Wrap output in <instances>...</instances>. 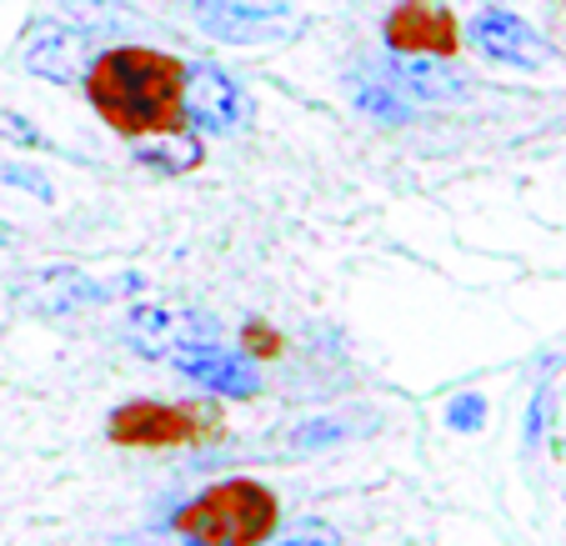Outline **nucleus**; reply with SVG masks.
Masks as SVG:
<instances>
[{
  "mask_svg": "<svg viewBox=\"0 0 566 546\" xmlns=\"http://www.w3.org/2000/svg\"><path fill=\"white\" fill-rule=\"evenodd\" d=\"M181 71L186 65L150 45H116L96 55L86 71V96L111 130L140 140L160 130H181Z\"/></svg>",
  "mask_w": 566,
  "mask_h": 546,
  "instance_id": "obj_1",
  "label": "nucleus"
},
{
  "mask_svg": "<svg viewBox=\"0 0 566 546\" xmlns=\"http://www.w3.org/2000/svg\"><path fill=\"white\" fill-rule=\"evenodd\" d=\"M276 546H336V532L332 526H301V532L281 536Z\"/></svg>",
  "mask_w": 566,
  "mask_h": 546,
  "instance_id": "obj_19",
  "label": "nucleus"
},
{
  "mask_svg": "<svg viewBox=\"0 0 566 546\" xmlns=\"http://www.w3.org/2000/svg\"><path fill=\"white\" fill-rule=\"evenodd\" d=\"M101 546H166V542H160V536L136 532V536H111V542H101Z\"/></svg>",
  "mask_w": 566,
  "mask_h": 546,
  "instance_id": "obj_20",
  "label": "nucleus"
},
{
  "mask_svg": "<svg viewBox=\"0 0 566 546\" xmlns=\"http://www.w3.org/2000/svg\"><path fill=\"white\" fill-rule=\"evenodd\" d=\"M356 106H361L366 116H376L381 126H401V120L411 116L407 96L396 86H381V81H356Z\"/></svg>",
  "mask_w": 566,
  "mask_h": 546,
  "instance_id": "obj_15",
  "label": "nucleus"
},
{
  "mask_svg": "<svg viewBox=\"0 0 566 546\" xmlns=\"http://www.w3.org/2000/svg\"><path fill=\"white\" fill-rule=\"evenodd\" d=\"M447 427L451 431H481V427H486V397L467 391V397L447 401Z\"/></svg>",
  "mask_w": 566,
  "mask_h": 546,
  "instance_id": "obj_16",
  "label": "nucleus"
},
{
  "mask_svg": "<svg viewBox=\"0 0 566 546\" xmlns=\"http://www.w3.org/2000/svg\"><path fill=\"white\" fill-rule=\"evenodd\" d=\"M391 86L411 101H427V106H447V101H467V71H461L451 55H401L391 51L386 61Z\"/></svg>",
  "mask_w": 566,
  "mask_h": 546,
  "instance_id": "obj_10",
  "label": "nucleus"
},
{
  "mask_svg": "<svg viewBox=\"0 0 566 546\" xmlns=\"http://www.w3.org/2000/svg\"><path fill=\"white\" fill-rule=\"evenodd\" d=\"M120 291H140V276L96 281L75 266H55V271H35V276L15 281L11 296H15V306H25L31 316H75V311L120 296Z\"/></svg>",
  "mask_w": 566,
  "mask_h": 546,
  "instance_id": "obj_4",
  "label": "nucleus"
},
{
  "mask_svg": "<svg viewBox=\"0 0 566 546\" xmlns=\"http://www.w3.org/2000/svg\"><path fill=\"white\" fill-rule=\"evenodd\" d=\"M0 140H11V146H25V150H35L41 146V130L31 126L25 116H15V111H0Z\"/></svg>",
  "mask_w": 566,
  "mask_h": 546,
  "instance_id": "obj_18",
  "label": "nucleus"
},
{
  "mask_svg": "<svg viewBox=\"0 0 566 546\" xmlns=\"http://www.w3.org/2000/svg\"><path fill=\"white\" fill-rule=\"evenodd\" d=\"M11 241H15V231H11V225H6V221H0V251L11 246Z\"/></svg>",
  "mask_w": 566,
  "mask_h": 546,
  "instance_id": "obj_22",
  "label": "nucleus"
},
{
  "mask_svg": "<svg viewBox=\"0 0 566 546\" xmlns=\"http://www.w3.org/2000/svg\"><path fill=\"white\" fill-rule=\"evenodd\" d=\"M21 65L31 75H41V81H51V86H75V81L86 75V41H81L71 25L45 21L25 35Z\"/></svg>",
  "mask_w": 566,
  "mask_h": 546,
  "instance_id": "obj_11",
  "label": "nucleus"
},
{
  "mask_svg": "<svg viewBox=\"0 0 566 546\" xmlns=\"http://www.w3.org/2000/svg\"><path fill=\"white\" fill-rule=\"evenodd\" d=\"M176 366H181V376H191L196 386H206V391H216V397H231V401H247L261 391V376L256 366L247 361V356L235 351H221V346H191V351L171 356Z\"/></svg>",
  "mask_w": 566,
  "mask_h": 546,
  "instance_id": "obj_12",
  "label": "nucleus"
},
{
  "mask_svg": "<svg viewBox=\"0 0 566 546\" xmlns=\"http://www.w3.org/2000/svg\"><path fill=\"white\" fill-rule=\"evenodd\" d=\"M136 161L150 166V171L181 176V171H191V166L201 161V146H196L191 136H181V130H160V136H146L136 146Z\"/></svg>",
  "mask_w": 566,
  "mask_h": 546,
  "instance_id": "obj_14",
  "label": "nucleus"
},
{
  "mask_svg": "<svg viewBox=\"0 0 566 546\" xmlns=\"http://www.w3.org/2000/svg\"><path fill=\"white\" fill-rule=\"evenodd\" d=\"M196 25L226 45H271L296 31L286 0H196Z\"/></svg>",
  "mask_w": 566,
  "mask_h": 546,
  "instance_id": "obj_5",
  "label": "nucleus"
},
{
  "mask_svg": "<svg viewBox=\"0 0 566 546\" xmlns=\"http://www.w3.org/2000/svg\"><path fill=\"white\" fill-rule=\"evenodd\" d=\"M276 492L235 476V482H221L211 492H201L196 502H186L171 526L191 546H261L266 536H276Z\"/></svg>",
  "mask_w": 566,
  "mask_h": 546,
  "instance_id": "obj_2",
  "label": "nucleus"
},
{
  "mask_svg": "<svg viewBox=\"0 0 566 546\" xmlns=\"http://www.w3.org/2000/svg\"><path fill=\"white\" fill-rule=\"evenodd\" d=\"M221 336L216 316L201 306H181V301H140L126 316V342L140 356H181L191 346H211Z\"/></svg>",
  "mask_w": 566,
  "mask_h": 546,
  "instance_id": "obj_3",
  "label": "nucleus"
},
{
  "mask_svg": "<svg viewBox=\"0 0 566 546\" xmlns=\"http://www.w3.org/2000/svg\"><path fill=\"white\" fill-rule=\"evenodd\" d=\"M376 421L361 417V411H336V417H306L301 427L281 431V447L286 451H301V456H311V451H326V447H342V441H356L366 437Z\"/></svg>",
  "mask_w": 566,
  "mask_h": 546,
  "instance_id": "obj_13",
  "label": "nucleus"
},
{
  "mask_svg": "<svg viewBox=\"0 0 566 546\" xmlns=\"http://www.w3.org/2000/svg\"><path fill=\"white\" fill-rule=\"evenodd\" d=\"M181 111L206 136H235L251 120V101L241 91V81H231L221 65H206V61L181 71Z\"/></svg>",
  "mask_w": 566,
  "mask_h": 546,
  "instance_id": "obj_6",
  "label": "nucleus"
},
{
  "mask_svg": "<svg viewBox=\"0 0 566 546\" xmlns=\"http://www.w3.org/2000/svg\"><path fill=\"white\" fill-rule=\"evenodd\" d=\"M386 45L401 55H457V21L431 0H401L386 15Z\"/></svg>",
  "mask_w": 566,
  "mask_h": 546,
  "instance_id": "obj_9",
  "label": "nucleus"
},
{
  "mask_svg": "<svg viewBox=\"0 0 566 546\" xmlns=\"http://www.w3.org/2000/svg\"><path fill=\"white\" fill-rule=\"evenodd\" d=\"M211 421L196 407H166V401H126V407L111 411L106 431L116 447H191L206 437Z\"/></svg>",
  "mask_w": 566,
  "mask_h": 546,
  "instance_id": "obj_7",
  "label": "nucleus"
},
{
  "mask_svg": "<svg viewBox=\"0 0 566 546\" xmlns=\"http://www.w3.org/2000/svg\"><path fill=\"white\" fill-rule=\"evenodd\" d=\"M251 336H256V342H251V346H256V351H266V356H276V351H281V346L271 342V332H266V326H251Z\"/></svg>",
  "mask_w": 566,
  "mask_h": 546,
  "instance_id": "obj_21",
  "label": "nucleus"
},
{
  "mask_svg": "<svg viewBox=\"0 0 566 546\" xmlns=\"http://www.w3.org/2000/svg\"><path fill=\"white\" fill-rule=\"evenodd\" d=\"M471 41L486 61H502V65H516V71H536V65L552 61V45L522 21V15L502 11V6H486L476 11L471 21Z\"/></svg>",
  "mask_w": 566,
  "mask_h": 546,
  "instance_id": "obj_8",
  "label": "nucleus"
},
{
  "mask_svg": "<svg viewBox=\"0 0 566 546\" xmlns=\"http://www.w3.org/2000/svg\"><path fill=\"white\" fill-rule=\"evenodd\" d=\"M0 186H21V191H31L35 201H55L51 181H45L41 171H31V166H0Z\"/></svg>",
  "mask_w": 566,
  "mask_h": 546,
  "instance_id": "obj_17",
  "label": "nucleus"
}]
</instances>
